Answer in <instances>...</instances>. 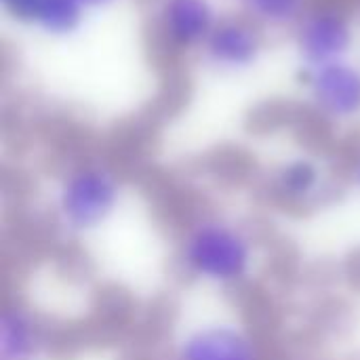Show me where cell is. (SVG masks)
Masks as SVG:
<instances>
[{
  "label": "cell",
  "mask_w": 360,
  "mask_h": 360,
  "mask_svg": "<svg viewBox=\"0 0 360 360\" xmlns=\"http://www.w3.org/2000/svg\"><path fill=\"white\" fill-rule=\"evenodd\" d=\"M255 249L251 236L232 221L207 217L196 221L179 245L184 270L205 283L236 285L251 274Z\"/></svg>",
  "instance_id": "6da1fadb"
},
{
  "label": "cell",
  "mask_w": 360,
  "mask_h": 360,
  "mask_svg": "<svg viewBox=\"0 0 360 360\" xmlns=\"http://www.w3.org/2000/svg\"><path fill=\"white\" fill-rule=\"evenodd\" d=\"M122 184L114 169L101 162H84L57 186L55 213L59 224L72 234H86L101 228L118 209Z\"/></svg>",
  "instance_id": "7a4b0ae2"
},
{
  "label": "cell",
  "mask_w": 360,
  "mask_h": 360,
  "mask_svg": "<svg viewBox=\"0 0 360 360\" xmlns=\"http://www.w3.org/2000/svg\"><path fill=\"white\" fill-rule=\"evenodd\" d=\"M356 42L352 17L340 6L308 8L293 27V44L304 68L350 57Z\"/></svg>",
  "instance_id": "3957f363"
},
{
  "label": "cell",
  "mask_w": 360,
  "mask_h": 360,
  "mask_svg": "<svg viewBox=\"0 0 360 360\" xmlns=\"http://www.w3.org/2000/svg\"><path fill=\"white\" fill-rule=\"evenodd\" d=\"M304 91L312 108L331 122L360 118V63L350 57L304 68Z\"/></svg>",
  "instance_id": "277c9868"
},
{
  "label": "cell",
  "mask_w": 360,
  "mask_h": 360,
  "mask_svg": "<svg viewBox=\"0 0 360 360\" xmlns=\"http://www.w3.org/2000/svg\"><path fill=\"white\" fill-rule=\"evenodd\" d=\"M202 61L217 74H247L264 57L262 25L253 19L224 17L200 49Z\"/></svg>",
  "instance_id": "5b68a950"
},
{
  "label": "cell",
  "mask_w": 360,
  "mask_h": 360,
  "mask_svg": "<svg viewBox=\"0 0 360 360\" xmlns=\"http://www.w3.org/2000/svg\"><path fill=\"white\" fill-rule=\"evenodd\" d=\"M156 27L162 38L181 51H200L224 19L215 0H156Z\"/></svg>",
  "instance_id": "8992f818"
},
{
  "label": "cell",
  "mask_w": 360,
  "mask_h": 360,
  "mask_svg": "<svg viewBox=\"0 0 360 360\" xmlns=\"http://www.w3.org/2000/svg\"><path fill=\"white\" fill-rule=\"evenodd\" d=\"M175 360H264L257 342L238 325L209 323L188 331L175 350Z\"/></svg>",
  "instance_id": "52a82bcc"
},
{
  "label": "cell",
  "mask_w": 360,
  "mask_h": 360,
  "mask_svg": "<svg viewBox=\"0 0 360 360\" xmlns=\"http://www.w3.org/2000/svg\"><path fill=\"white\" fill-rule=\"evenodd\" d=\"M40 329L21 306H8L0 319V360H34L40 350Z\"/></svg>",
  "instance_id": "ba28073f"
},
{
  "label": "cell",
  "mask_w": 360,
  "mask_h": 360,
  "mask_svg": "<svg viewBox=\"0 0 360 360\" xmlns=\"http://www.w3.org/2000/svg\"><path fill=\"white\" fill-rule=\"evenodd\" d=\"M323 167L310 156H291L274 173L276 192L289 202H308L323 190Z\"/></svg>",
  "instance_id": "9c48e42d"
},
{
  "label": "cell",
  "mask_w": 360,
  "mask_h": 360,
  "mask_svg": "<svg viewBox=\"0 0 360 360\" xmlns=\"http://www.w3.org/2000/svg\"><path fill=\"white\" fill-rule=\"evenodd\" d=\"M249 17L264 27H295L308 11V0H243Z\"/></svg>",
  "instance_id": "30bf717a"
},
{
  "label": "cell",
  "mask_w": 360,
  "mask_h": 360,
  "mask_svg": "<svg viewBox=\"0 0 360 360\" xmlns=\"http://www.w3.org/2000/svg\"><path fill=\"white\" fill-rule=\"evenodd\" d=\"M89 13L91 11H103V8H110V6H114V4H118L120 0H78Z\"/></svg>",
  "instance_id": "8fae6325"
},
{
  "label": "cell",
  "mask_w": 360,
  "mask_h": 360,
  "mask_svg": "<svg viewBox=\"0 0 360 360\" xmlns=\"http://www.w3.org/2000/svg\"><path fill=\"white\" fill-rule=\"evenodd\" d=\"M352 177H354V184H356V188L360 190V158H359V162H356V167H354V173H352Z\"/></svg>",
  "instance_id": "7c38bea8"
},
{
  "label": "cell",
  "mask_w": 360,
  "mask_h": 360,
  "mask_svg": "<svg viewBox=\"0 0 360 360\" xmlns=\"http://www.w3.org/2000/svg\"><path fill=\"white\" fill-rule=\"evenodd\" d=\"M238 2H243V0H238Z\"/></svg>",
  "instance_id": "4fadbf2b"
}]
</instances>
